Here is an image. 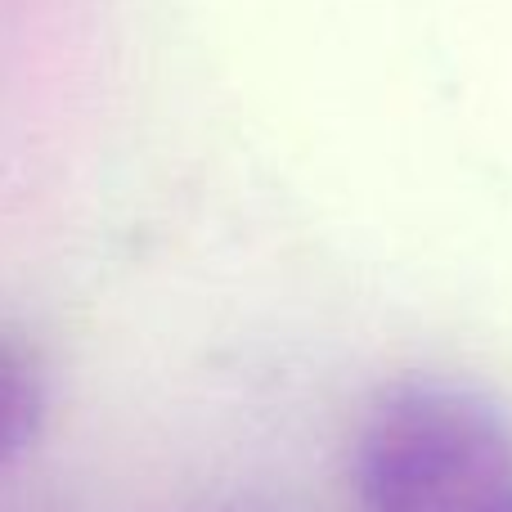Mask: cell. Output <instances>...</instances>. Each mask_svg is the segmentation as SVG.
I'll return each instance as SVG.
<instances>
[{
    "instance_id": "1",
    "label": "cell",
    "mask_w": 512,
    "mask_h": 512,
    "mask_svg": "<svg viewBox=\"0 0 512 512\" xmlns=\"http://www.w3.org/2000/svg\"><path fill=\"white\" fill-rule=\"evenodd\" d=\"M360 512H512V418L486 391L405 378L355 441Z\"/></svg>"
},
{
    "instance_id": "2",
    "label": "cell",
    "mask_w": 512,
    "mask_h": 512,
    "mask_svg": "<svg viewBox=\"0 0 512 512\" xmlns=\"http://www.w3.org/2000/svg\"><path fill=\"white\" fill-rule=\"evenodd\" d=\"M45 418V373L32 351L0 337V463L36 441Z\"/></svg>"
}]
</instances>
